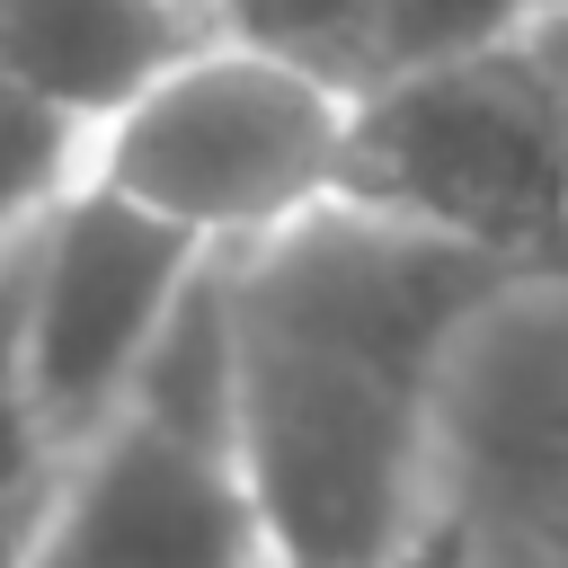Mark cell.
Returning a JSON list of instances; mask_svg holds the SVG:
<instances>
[{
	"label": "cell",
	"mask_w": 568,
	"mask_h": 568,
	"mask_svg": "<svg viewBox=\"0 0 568 568\" xmlns=\"http://www.w3.org/2000/svg\"><path fill=\"white\" fill-rule=\"evenodd\" d=\"M497 275L515 266L355 195L213 257L231 426L275 568L399 559L435 532V373Z\"/></svg>",
	"instance_id": "cell-1"
},
{
	"label": "cell",
	"mask_w": 568,
	"mask_h": 568,
	"mask_svg": "<svg viewBox=\"0 0 568 568\" xmlns=\"http://www.w3.org/2000/svg\"><path fill=\"white\" fill-rule=\"evenodd\" d=\"M337 195L532 266L568 222V115L515 27L399 53L346 98Z\"/></svg>",
	"instance_id": "cell-2"
},
{
	"label": "cell",
	"mask_w": 568,
	"mask_h": 568,
	"mask_svg": "<svg viewBox=\"0 0 568 568\" xmlns=\"http://www.w3.org/2000/svg\"><path fill=\"white\" fill-rule=\"evenodd\" d=\"M337 142L346 89L240 36H195L89 124L80 178L222 257L337 195Z\"/></svg>",
	"instance_id": "cell-3"
},
{
	"label": "cell",
	"mask_w": 568,
	"mask_h": 568,
	"mask_svg": "<svg viewBox=\"0 0 568 568\" xmlns=\"http://www.w3.org/2000/svg\"><path fill=\"white\" fill-rule=\"evenodd\" d=\"M44 559L62 568H275L248 470H240L213 257L186 284L133 390L62 462Z\"/></svg>",
	"instance_id": "cell-4"
},
{
	"label": "cell",
	"mask_w": 568,
	"mask_h": 568,
	"mask_svg": "<svg viewBox=\"0 0 568 568\" xmlns=\"http://www.w3.org/2000/svg\"><path fill=\"white\" fill-rule=\"evenodd\" d=\"M426 470L453 568L568 559V284L550 266L497 275L453 328Z\"/></svg>",
	"instance_id": "cell-5"
},
{
	"label": "cell",
	"mask_w": 568,
	"mask_h": 568,
	"mask_svg": "<svg viewBox=\"0 0 568 568\" xmlns=\"http://www.w3.org/2000/svg\"><path fill=\"white\" fill-rule=\"evenodd\" d=\"M204 257L213 248H195L186 231H169L160 213L124 204V195H106L89 178L36 222L18 399H27V417L44 426V444L62 462L133 390V373L151 364L160 328L178 320L186 284L204 275Z\"/></svg>",
	"instance_id": "cell-6"
},
{
	"label": "cell",
	"mask_w": 568,
	"mask_h": 568,
	"mask_svg": "<svg viewBox=\"0 0 568 568\" xmlns=\"http://www.w3.org/2000/svg\"><path fill=\"white\" fill-rule=\"evenodd\" d=\"M178 44H195V27L169 0H0V80L80 124L133 98Z\"/></svg>",
	"instance_id": "cell-7"
},
{
	"label": "cell",
	"mask_w": 568,
	"mask_h": 568,
	"mask_svg": "<svg viewBox=\"0 0 568 568\" xmlns=\"http://www.w3.org/2000/svg\"><path fill=\"white\" fill-rule=\"evenodd\" d=\"M204 36H240L257 53H284L355 98L364 80H382L408 53V0H222Z\"/></svg>",
	"instance_id": "cell-8"
},
{
	"label": "cell",
	"mask_w": 568,
	"mask_h": 568,
	"mask_svg": "<svg viewBox=\"0 0 568 568\" xmlns=\"http://www.w3.org/2000/svg\"><path fill=\"white\" fill-rule=\"evenodd\" d=\"M80 160H89V124L44 106L36 89L0 80V248L80 186Z\"/></svg>",
	"instance_id": "cell-9"
},
{
	"label": "cell",
	"mask_w": 568,
	"mask_h": 568,
	"mask_svg": "<svg viewBox=\"0 0 568 568\" xmlns=\"http://www.w3.org/2000/svg\"><path fill=\"white\" fill-rule=\"evenodd\" d=\"M53 488H62V453L44 444L27 399L0 390V568H36L44 524H53Z\"/></svg>",
	"instance_id": "cell-10"
},
{
	"label": "cell",
	"mask_w": 568,
	"mask_h": 568,
	"mask_svg": "<svg viewBox=\"0 0 568 568\" xmlns=\"http://www.w3.org/2000/svg\"><path fill=\"white\" fill-rule=\"evenodd\" d=\"M515 9H532V0H408V53L453 44V36H488V27H506Z\"/></svg>",
	"instance_id": "cell-11"
},
{
	"label": "cell",
	"mask_w": 568,
	"mask_h": 568,
	"mask_svg": "<svg viewBox=\"0 0 568 568\" xmlns=\"http://www.w3.org/2000/svg\"><path fill=\"white\" fill-rule=\"evenodd\" d=\"M506 27H515V44L541 62V80H550V98H559V115H568V0H532V9H515Z\"/></svg>",
	"instance_id": "cell-12"
},
{
	"label": "cell",
	"mask_w": 568,
	"mask_h": 568,
	"mask_svg": "<svg viewBox=\"0 0 568 568\" xmlns=\"http://www.w3.org/2000/svg\"><path fill=\"white\" fill-rule=\"evenodd\" d=\"M355 568H453V550H444V541L426 532L417 550H399V559H355Z\"/></svg>",
	"instance_id": "cell-13"
},
{
	"label": "cell",
	"mask_w": 568,
	"mask_h": 568,
	"mask_svg": "<svg viewBox=\"0 0 568 568\" xmlns=\"http://www.w3.org/2000/svg\"><path fill=\"white\" fill-rule=\"evenodd\" d=\"M532 266H550V275H559V284H568V222H559V231H550V248H541V257H532Z\"/></svg>",
	"instance_id": "cell-14"
},
{
	"label": "cell",
	"mask_w": 568,
	"mask_h": 568,
	"mask_svg": "<svg viewBox=\"0 0 568 568\" xmlns=\"http://www.w3.org/2000/svg\"><path fill=\"white\" fill-rule=\"evenodd\" d=\"M36 568H62V559H44V550H36Z\"/></svg>",
	"instance_id": "cell-15"
}]
</instances>
